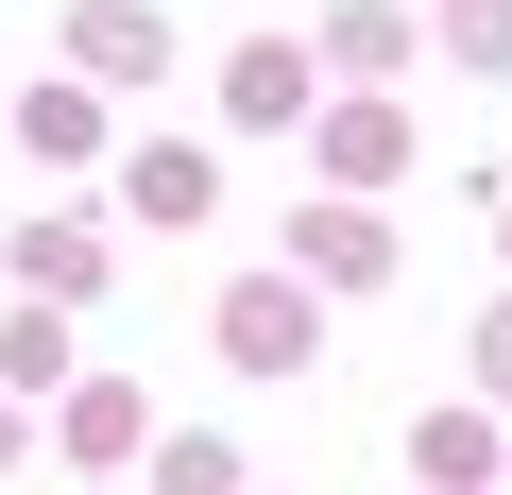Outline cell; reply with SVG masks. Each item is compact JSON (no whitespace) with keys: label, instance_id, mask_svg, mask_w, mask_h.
<instances>
[{"label":"cell","instance_id":"obj_13","mask_svg":"<svg viewBox=\"0 0 512 495\" xmlns=\"http://www.w3.org/2000/svg\"><path fill=\"white\" fill-rule=\"evenodd\" d=\"M444 52L461 69H512V0H444Z\"/></svg>","mask_w":512,"mask_h":495},{"label":"cell","instance_id":"obj_8","mask_svg":"<svg viewBox=\"0 0 512 495\" xmlns=\"http://www.w3.org/2000/svg\"><path fill=\"white\" fill-rule=\"evenodd\" d=\"M393 154H410V120H393V103H342V120H325V171H359V188H376Z\"/></svg>","mask_w":512,"mask_h":495},{"label":"cell","instance_id":"obj_2","mask_svg":"<svg viewBox=\"0 0 512 495\" xmlns=\"http://www.w3.org/2000/svg\"><path fill=\"white\" fill-rule=\"evenodd\" d=\"M291 274H325V291H376V274H393V239H376L359 205H308V222H291Z\"/></svg>","mask_w":512,"mask_h":495},{"label":"cell","instance_id":"obj_1","mask_svg":"<svg viewBox=\"0 0 512 495\" xmlns=\"http://www.w3.org/2000/svg\"><path fill=\"white\" fill-rule=\"evenodd\" d=\"M308 342H325V325H308V274H239V291H222V359H239V376H308Z\"/></svg>","mask_w":512,"mask_h":495},{"label":"cell","instance_id":"obj_6","mask_svg":"<svg viewBox=\"0 0 512 495\" xmlns=\"http://www.w3.org/2000/svg\"><path fill=\"white\" fill-rule=\"evenodd\" d=\"M86 69H103V86H137V69H171V35L137 18V0H86Z\"/></svg>","mask_w":512,"mask_h":495},{"label":"cell","instance_id":"obj_14","mask_svg":"<svg viewBox=\"0 0 512 495\" xmlns=\"http://www.w3.org/2000/svg\"><path fill=\"white\" fill-rule=\"evenodd\" d=\"M478 393H512V308H495V325H478Z\"/></svg>","mask_w":512,"mask_h":495},{"label":"cell","instance_id":"obj_4","mask_svg":"<svg viewBox=\"0 0 512 495\" xmlns=\"http://www.w3.org/2000/svg\"><path fill=\"white\" fill-rule=\"evenodd\" d=\"M222 103H239V120H291V103H308V52H291V35H256V52L222 69Z\"/></svg>","mask_w":512,"mask_h":495},{"label":"cell","instance_id":"obj_5","mask_svg":"<svg viewBox=\"0 0 512 495\" xmlns=\"http://www.w3.org/2000/svg\"><path fill=\"white\" fill-rule=\"evenodd\" d=\"M18 291H103V239L86 222H18Z\"/></svg>","mask_w":512,"mask_h":495},{"label":"cell","instance_id":"obj_9","mask_svg":"<svg viewBox=\"0 0 512 495\" xmlns=\"http://www.w3.org/2000/svg\"><path fill=\"white\" fill-rule=\"evenodd\" d=\"M325 52H342V69H393V52H410V18H393V0H342V18H325Z\"/></svg>","mask_w":512,"mask_h":495},{"label":"cell","instance_id":"obj_7","mask_svg":"<svg viewBox=\"0 0 512 495\" xmlns=\"http://www.w3.org/2000/svg\"><path fill=\"white\" fill-rule=\"evenodd\" d=\"M478 461H495V427H478V410H427V427H410V478H427V495H461Z\"/></svg>","mask_w":512,"mask_h":495},{"label":"cell","instance_id":"obj_12","mask_svg":"<svg viewBox=\"0 0 512 495\" xmlns=\"http://www.w3.org/2000/svg\"><path fill=\"white\" fill-rule=\"evenodd\" d=\"M154 495H239V444H205V427H171V461H154Z\"/></svg>","mask_w":512,"mask_h":495},{"label":"cell","instance_id":"obj_11","mask_svg":"<svg viewBox=\"0 0 512 495\" xmlns=\"http://www.w3.org/2000/svg\"><path fill=\"white\" fill-rule=\"evenodd\" d=\"M69 444H86V461H137V393H120V376H103V393H69Z\"/></svg>","mask_w":512,"mask_h":495},{"label":"cell","instance_id":"obj_3","mask_svg":"<svg viewBox=\"0 0 512 495\" xmlns=\"http://www.w3.org/2000/svg\"><path fill=\"white\" fill-rule=\"evenodd\" d=\"M120 205H137V222H205V205H222V171H205L188 137H154V154H120Z\"/></svg>","mask_w":512,"mask_h":495},{"label":"cell","instance_id":"obj_10","mask_svg":"<svg viewBox=\"0 0 512 495\" xmlns=\"http://www.w3.org/2000/svg\"><path fill=\"white\" fill-rule=\"evenodd\" d=\"M18 137H35V154H103V103H86V86H35V120H18Z\"/></svg>","mask_w":512,"mask_h":495}]
</instances>
